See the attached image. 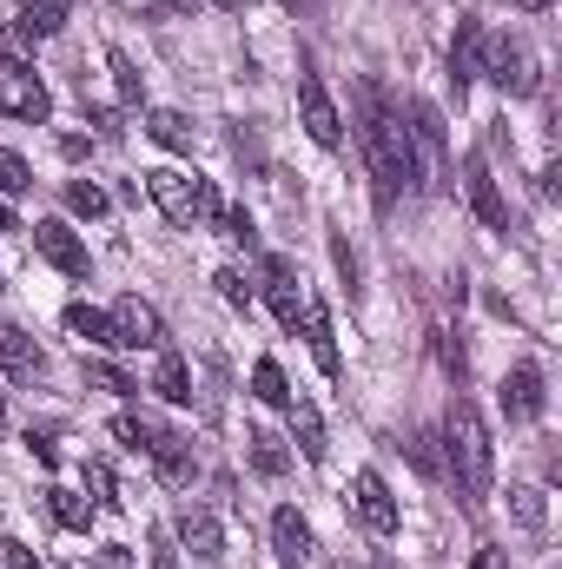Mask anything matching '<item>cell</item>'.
Here are the masks:
<instances>
[{
  "instance_id": "cell-1",
  "label": "cell",
  "mask_w": 562,
  "mask_h": 569,
  "mask_svg": "<svg viewBox=\"0 0 562 569\" xmlns=\"http://www.w3.org/2000/svg\"><path fill=\"white\" fill-rule=\"evenodd\" d=\"M358 140H364L371 192H378V206H384V212L398 206V192H418V186H423L411 127H404V113H391V100H384L378 87H364V93H358Z\"/></svg>"
},
{
  "instance_id": "cell-2",
  "label": "cell",
  "mask_w": 562,
  "mask_h": 569,
  "mask_svg": "<svg viewBox=\"0 0 562 569\" xmlns=\"http://www.w3.org/2000/svg\"><path fill=\"white\" fill-rule=\"evenodd\" d=\"M443 470L456 477V497H463V510L476 517L483 510V497H490V470H496V450H490V430L476 418V405H450V418H443Z\"/></svg>"
},
{
  "instance_id": "cell-3",
  "label": "cell",
  "mask_w": 562,
  "mask_h": 569,
  "mask_svg": "<svg viewBox=\"0 0 562 569\" xmlns=\"http://www.w3.org/2000/svg\"><path fill=\"white\" fill-rule=\"evenodd\" d=\"M145 192H152V206H159L172 226H219V192H212V179H192V172L159 166V172H145Z\"/></svg>"
},
{
  "instance_id": "cell-4",
  "label": "cell",
  "mask_w": 562,
  "mask_h": 569,
  "mask_svg": "<svg viewBox=\"0 0 562 569\" xmlns=\"http://www.w3.org/2000/svg\"><path fill=\"white\" fill-rule=\"evenodd\" d=\"M483 73H490V80H496L510 100H530V93L543 87V73H536V53H530L523 40H510V33H503V40H490V67H483Z\"/></svg>"
},
{
  "instance_id": "cell-5",
  "label": "cell",
  "mask_w": 562,
  "mask_h": 569,
  "mask_svg": "<svg viewBox=\"0 0 562 569\" xmlns=\"http://www.w3.org/2000/svg\"><path fill=\"white\" fill-rule=\"evenodd\" d=\"M463 199H470V212H476L490 232H510V199H503V186H496V172H490L483 152L463 159Z\"/></svg>"
},
{
  "instance_id": "cell-6",
  "label": "cell",
  "mask_w": 562,
  "mask_h": 569,
  "mask_svg": "<svg viewBox=\"0 0 562 569\" xmlns=\"http://www.w3.org/2000/svg\"><path fill=\"white\" fill-rule=\"evenodd\" d=\"M0 113L20 120V127H40V120L53 113V93L40 87V73H27V67H0Z\"/></svg>"
},
{
  "instance_id": "cell-7",
  "label": "cell",
  "mask_w": 562,
  "mask_h": 569,
  "mask_svg": "<svg viewBox=\"0 0 562 569\" xmlns=\"http://www.w3.org/2000/svg\"><path fill=\"white\" fill-rule=\"evenodd\" d=\"M107 318H113V351H159L165 345V318L145 298H120Z\"/></svg>"
},
{
  "instance_id": "cell-8",
  "label": "cell",
  "mask_w": 562,
  "mask_h": 569,
  "mask_svg": "<svg viewBox=\"0 0 562 569\" xmlns=\"http://www.w3.org/2000/svg\"><path fill=\"white\" fill-rule=\"evenodd\" d=\"M33 252H40L53 272H67V279H87V272H93V259H87L80 232H73V226H60V219H40V226H33Z\"/></svg>"
},
{
  "instance_id": "cell-9",
  "label": "cell",
  "mask_w": 562,
  "mask_h": 569,
  "mask_svg": "<svg viewBox=\"0 0 562 569\" xmlns=\"http://www.w3.org/2000/svg\"><path fill=\"white\" fill-rule=\"evenodd\" d=\"M298 120H304V133L318 146H338L344 140V120H338V107H331V93H324V80L304 67L298 73Z\"/></svg>"
},
{
  "instance_id": "cell-10",
  "label": "cell",
  "mask_w": 562,
  "mask_h": 569,
  "mask_svg": "<svg viewBox=\"0 0 562 569\" xmlns=\"http://www.w3.org/2000/svg\"><path fill=\"white\" fill-rule=\"evenodd\" d=\"M351 490H358V517H364V530L371 537H398V497H391V483L378 477V470H358L351 477Z\"/></svg>"
},
{
  "instance_id": "cell-11",
  "label": "cell",
  "mask_w": 562,
  "mask_h": 569,
  "mask_svg": "<svg viewBox=\"0 0 562 569\" xmlns=\"http://www.w3.org/2000/svg\"><path fill=\"white\" fill-rule=\"evenodd\" d=\"M411 146H418V166L430 172V179L450 172V133H443V113H436L430 100L411 107Z\"/></svg>"
},
{
  "instance_id": "cell-12",
  "label": "cell",
  "mask_w": 562,
  "mask_h": 569,
  "mask_svg": "<svg viewBox=\"0 0 562 569\" xmlns=\"http://www.w3.org/2000/svg\"><path fill=\"white\" fill-rule=\"evenodd\" d=\"M543 405H550L543 371H536V365H516V371L503 378V418H510V425H536V418H543Z\"/></svg>"
},
{
  "instance_id": "cell-13",
  "label": "cell",
  "mask_w": 562,
  "mask_h": 569,
  "mask_svg": "<svg viewBox=\"0 0 562 569\" xmlns=\"http://www.w3.org/2000/svg\"><path fill=\"white\" fill-rule=\"evenodd\" d=\"M145 457L159 463V477H165V483H192V477H199L192 443H185L179 430H165V425H152V437H145Z\"/></svg>"
},
{
  "instance_id": "cell-14",
  "label": "cell",
  "mask_w": 562,
  "mask_h": 569,
  "mask_svg": "<svg viewBox=\"0 0 562 569\" xmlns=\"http://www.w3.org/2000/svg\"><path fill=\"white\" fill-rule=\"evenodd\" d=\"M0 365H7V378H13V385L47 378V358H40V345H33L20 325H0Z\"/></svg>"
},
{
  "instance_id": "cell-15",
  "label": "cell",
  "mask_w": 562,
  "mask_h": 569,
  "mask_svg": "<svg viewBox=\"0 0 562 569\" xmlns=\"http://www.w3.org/2000/svg\"><path fill=\"white\" fill-rule=\"evenodd\" d=\"M265 298H272V311H279L284 331H298V318H304V298H298V272H291V259H265Z\"/></svg>"
},
{
  "instance_id": "cell-16",
  "label": "cell",
  "mask_w": 562,
  "mask_h": 569,
  "mask_svg": "<svg viewBox=\"0 0 562 569\" xmlns=\"http://www.w3.org/2000/svg\"><path fill=\"white\" fill-rule=\"evenodd\" d=\"M483 73V27L476 20H456V40H450V87L463 100V87Z\"/></svg>"
},
{
  "instance_id": "cell-17",
  "label": "cell",
  "mask_w": 562,
  "mask_h": 569,
  "mask_svg": "<svg viewBox=\"0 0 562 569\" xmlns=\"http://www.w3.org/2000/svg\"><path fill=\"white\" fill-rule=\"evenodd\" d=\"M179 543H185L199 563H219V557H225V530H219L212 510H185V517H179Z\"/></svg>"
},
{
  "instance_id": "cell-18",
  "label": "cell",
  "mask_w": 562,
  "mask_h": 569,
  "mask_svg": "<svg viewBox=\"0 0 562 569\" xmlns=\"http://www.w3.org/2000/svg\"><path fill=\"white\" fill-rule=\"evenodd\" d=\"M272 557H279L284 569H298L311 557V523H304L298 510H279V517H272Z\"/></svg>"
},
{
  "instance_id": "cell-19",
  "label": "cell",
  "mask_w": 562,
  "mask_h": 569,
  "mask_svg": "<svg viewBox=\"0 0 562 569\" xmlns=\"http://www.w3.org/2000/svg\"><path fill=\"white\" fill-rule=\"evenodd\" d=\"M145 133L165 146V152H192V140H199V127H192L179 107H152V113H145Z\"/></svg>"
},
{
  "instance_id": "cell-20",
  "label": "cell",
  "mask_w": 562,
  "mask_h": 569,
  "mask_svg": "<svg viewBox=\"0 0 562 569\" xmlns=\"http://www.w3.org/2000/svg\"><path fill=\"white\" fill-rule=\"evenodd\" d=\"M304 338H311V358H318V371L324 378H338V338H331V318H324V305H304Z\"/></svg>"
},
{
  "instance_id": "cell-21",
  "label": "cell",
  "mask_w": 562,
  "mask_h": 569,
  "mask_svg": "<svg viewBox=\"0 0 562 569\" xmlns=\"http://www.w3.org/2000/svg\"><path fill=\"white\" fill-rule=\"evenodd\" d=\"M152 391H159L165 405H192V371H185V358H179V351H165V345H159V371H152Z\"/></svg>"
},
{
  "instance_id": "cell-22",
  "label": "cell",
  "mask_w": 562,
  "mask_h": 569,
  "mask_svg": "<svg viewBox=\"0 0 562 569\" xmlns=\"http://www.w3.org/2000/svg\"><path fill=\"white\" fill-rule=\"evenodd\" d=\"M67 331H73V338H87V345H107V351H113V318H107L100 305H87V298H73V305H67Z\"/></svg>"
},
{
  "instance_id": "cell-23",
  "label": "cell",
  "mask_w": 562,
  "mask_h": 569,
  "mask_svg": "<svg viewBox=\"0 0 562 569\" xmlns=\"http://www.w3.org/2000/svg\"><path fill=\"white\" fill-rule=\"evenodd\" d=\"M284 411H291V437H298V450H304V457L318 463V457H324V418H318V405H304V398H291Z\"/></svg>"
},
{
  "instance_id": "cell-24",
  "label": "cell",
  "mask_w": 562,
  "mask_h": 569,
  "mask_svg": "<svg viewBox=\"0 0 562 569\" xmlns=\"http://www.w3.org/2000/svg\"><path fill=\"white\" fill-rule=\"evenodd\" d=\"M47 510H53V523H60V530H80V537L93 530V503H87V497H73V490H47Z\"/></svg>"
},
{
  "instance_id": "cell-25",
  "label": "cell",
  "mask_w": 562,
  "mask_h": 569,
  "mask_svg": "<svg viewBox=\"0 0 562 569\" xmlns=\"http://www.w3.org/2000/svg\"><path fill=\"white\" fill-rule=\"evenodd\" d=\"M252 398H259V405H272V411L291 405V385H284L279 358H259V365H252Z\"/></svg>"
},
{
  "instance_id": "cell-26",
  "label": "cell",
  "mask_w": 562,
  "mask_h": 569,
  "mask_svg": "<svg viewBox=\"0 0 562 569\" xmlns=\"http://www.w3.org/2000/svg\"><path fill=\"white\" fill-rule=\"evenodd\" d=\"M245 443H252V470H259V477H284V470H291V450H284V437H272V430H252Z\"/></svg>"
},
{
  "instance_id": "cell-27",
  "label": "cell",
  "mask_w": 562,
  "mask_h": 569,
  "mask_svg": "<svg viewBox=\"0 0 562 569\" xmlns=\"http://www.w3.org/2000/svg\"><path fill=\"white\" fill-rule=\"evenodd\" d=\"M67 7H73V0H27V7H20V27H27L33 40H47V33L67 27Z\"/></svg>"
},
{
  "instance_id": "cell-28",
  "label": "cell",
  "mask_w": 562,
  "mask_h": 569,
  "mask_svg": "<svg viewBox=\"0 0 562 569\" xmlns=\"http://www.w3.org/2000/svg\"><path fill=\"white\" fill-rule=\"evenodd\" d=\"M510 510H516V523H523V530H543V523H550V503H543V490H536V483H516V490H510Z\"/></svg>"
},
{
  "instance_id": "cell-29",
  "label": "cell",
  "mask_w": 562,
  "mask_h": 569,
  "mask_svg": "<svg viewBox=\"0 0 562 569\" xmlns=\"http://www.w3.org/2000/svg\"><path fill=\"white\" fill-rule=\"evenodd\" d=\"M87 490H93V510H120V503H127L113 463H87Z\"/></svg>"
},
{
  "instance_id": "cell-30",
  "label": "cell",
  "mask_w": 562,
  "mask_h": 569,
  "mask_svg": "<svg viewBox=\"0 0 562 569\" xmlns=\"http://www.w3.org/2000/svg\"><path fill=\"white\" fill-rule=\"evenodd\" d=\"M107 67H113V87H120V100H127V107H133V100H145V80H140V67H133V60H127L120 47L107 53Z\"/></svg>"
},
{
  "instance_id": "cell-31",
  "label": "cell",
  "mask_w": 562,
  "mask_h": 569,
  "mask_svg": "<svg viewBox=\"0 0 562 569\" xmlns=\"http://www.w3.org/2000/svg\"><path fill=\"white\" fill-rule=\"evenodd\" d=\"M33 60V33L13 20V27H0V67H27Z\"/></svg>"
},
{
  "instance_id": "cell-32",
  "label": "cell",
  "mask_w": 562,
  "mask_h": 569,
  "mask_svg": "<svg viewBox=\"0 0 562 569\" xmlns=\"http://www.w3.org/2000/svg\"><path fill=\"white\" fill-rule=\"evenodd\" d=\"M27 186H33V166L0 146V199H13V192H27Z\"/></svg>"
},
{
  "instance_id": "cell-33",
  "label": "cell",
  "mask_w": 562,
  "mask_h": 569,
  "mask_svg": "<svg viewBox=\"0 0 562 569\" xmlns=\"http://www.w3.org/2000/svg\"><path fill=\"white\" fill-rule=\"evenodd\" d=\"M67 206H73L80 219H100V212H107V192H100L93 179H73V186H67Z\"/></svg>"
},
{
  "instance_id": "cell-34",
  "label": "cell",
  "mask_w": 562,
  "mask_h": 569,
  "mask_svg": "<svg viewBox=\"0 0 562 569\" xmlns=\"http://www.w3.org/2000/svg\"><path fill=\"white\" fill-rule=\"evenodd\" d=\"M219 239L252 252V246H259V226H252V212H219Z\"/></svg>"
},
{
  "instance_id": "cell-35",
  "label": "cell",
  "mask_w": 562,
  "mask_h": 569,
  "mask_svg": "<svg viewBox=\"0 0 562 569\" xmlns=\"http://www.w3.org/2000/svg\"><path fill=\"white\" fill-rule=\"evenodd\" d=\"M404 450H411V463H418L423 477H443V450H436V430H418Z\"/></svg>"
},
{
  "instance_id": "cell-36",
  "label": "cell",
  "mask_w": 562,
  "mask_h": 569,
  "mask_svg": "<svg viewBox=\"0 0 562 569\" xmlns=\"http://www.w3.org/2000/svg\"><path fill=\"white\" fill-rule=\"evenodd\" d=\"M87 385H100V391H113V398H127V391H140V385H133V378H127L120 365H100V358L87 365Z\"/></svg>"
},
{
  "instance_id": "cell-37",
  "label": "cell",
  "mask_w": 562,
  "mask_h": 569,
  "mask_svg": "<svg viewBox=\"0 0 562 569\" xmlns=\"http://www.w3.org/2000/svg\"><path fill=\"white\" fill-rule=\"evenodd\" d=\"M113 437H120L127 450H145V437H152V425H145V418H133V411H120V418H113Z\"/></svg>"
},
{
  "instance_id": "cell-38",
  "label": "cell",
  "mask_w": 562,
  "mask_h": 569,
  "mask_svg": "<svg viewBox=\"0 0 562 569\" xmlns=\"http://www.w3.org/2000/svg\"><path fill=\"white\" fill-rule=\"evenodd\" d=\"M436 358H443V371H450V378L463 385V371H470V365H463V345H456L450 331H436Z\"/></svg>"
},
{
  "instance_id": "cell-39",
  "label": "cell",
  "mask_w": 562,
  "mask_h": 569,
  "mask_svg": "<svg viewBox=\"0 0 562 569\" xmlns=\"http://www.w3.org/2000/svg\"><path fill=\"white\" fill-rule=\"evenodd\" d=\"M212 284H219V298H225V305H239V311L252 305V284L239 279V272H219V279H212Z\"/></svg>"
},
{
  "instance_id": "cell-40",
  "label": "cell",
  "mask_w": 562,
  "mask_h": 569,
  "mask_svg": "<svg viewBox=\"0 0 562 569\" xmlns=\"http://www.w3.org/2000/svg\"><path fill=\"white\" fill-rule=\"evenodd\" d=\"M0 563H7V569H47L27 543H13V537H0Z\"/></svg>"
},
{
  "instance_id": "cell-41",
  "label": "cell",
  "mask_w": 562,
  "mask_h": 569,
  "mask_svg": "<svg viewBox=\"0 0 562 569\" xmlns=\"http://www.w3.org/2000/svg\"><path fill=\"white\" fill-rule=\"evenodd\" d=\"M27 450H33V457H40L47 470L60 463V443H53V430H27Z\"/></svg>"
},
{
  "instance_id": "cell-42",
  "label": "cell",
  "mask_w": 562,
  "mask_h": 569,
  "mask_svg": "<svg viewBox=\"0 0 562 569\" xmlns=\"http://www.w3.org/2000/svg\"><path fill=\"white\" fill-rule=\"evenodd\" d=\"M93 127H100V140H120V133H127V127H120V113H113V107H100V113H93Z\"/></svg>"
},
{
  "instance_id": "cell-43",
  "label": "cell",
  "mask_w": 562,
  "mask_h": 569,
  "mask_svg": "<svg viewBox=\"0 0 562 569\" xmlns=\"http://www.w3.org/2000/svg\"><path fill=\"white\" fill-rule=\"evenodd\" d=\"M93 569H133V557H127V550H120V543H107V550H100V557H93Z\"/></svg>"
},
{
  "instance_id": "cell-44",
  "label": "cell",
  "mask_w": 562,
  "mask_h": 569,
  "mask_svg": "<svg viewBox=\"0 0 562 569\" xmlns=\"http://www.w3.org/2000/svg\"><path fill=\"white\" fill-rule=\"evenodd\" d=\"M470 569H510V550H496V543H483V550H476V563Z\"/></svg>"
},
{
  "instance_id": "cell-45",
  "label": "cell",
  "mask_w": 562,
  "mask_h": 569,
  "mask_svg": "<svg viewBox=\"0 0 562 569\" xmlns=\"http://www.w3.org/2000/svg\"><path fill=\"white\" fill-rule=\"evenodd\" d=\"M331 252H338V272H344V284H351V291H358V259H351V246H344V239H338V246H331Z\"/></svg>"
},
{
  "instance_id": "cell-46",
  "label": "cell",
  "mask_w": 562,
  "mask_h": 569,
  "mask_svg": "<svg viewBox=\"0 0 562 569\" xmlns=\"http://www.w3.org/2000/svg\"><path fill=\"white\" fill-rule=\"evenodd\" d=\"M60 152H67V159H87V152H93V140H80V133H67V140H60Z\"/></svg>"
},
{
  "instance_id": "cell-47",
  "label": "cell",
  "mask_w": 562,
  "mask_h": 569,
  "mask_svg": "<svg viewBox=\"0 0 562 569\" xmlns=\"http://www.w3.org/2000/svg\"><path fill=\"white\" fill-rule=\"evenodd\" d=\"M13 226H20V219H13V206L0 199V232H13Z\"/></svg>"
},
{
  "instance_id": "cell-48",
  "label": "cell",
  "mask_w": 562,
  "mask_h": 569,
  "mask_svg": "<svg viewBox=\"0 0 562 569\" xmlns=\"http://www.w3.org/2000/svg\"><path fill=\"white\" fill-rule=\"evenodd\" d=\"M165 7H172V13H199L205 0H165Z\"/></svg>"
},
{
  "instance_id": "cell-49",
  "label": "cell",
  "mask_w": 562,
  "mask_h": 569,
  "mask_svg": "<svg viewBox=\"0 0 562 569\" xmlns=\"http://www.w3.org/2000/svg\"><path fill=\"white\" fill-rule=\"evenodd\" d=\"M516 7H523V13H550L556 0H516Z\"/></svg>"
},
{
  "instance_id": "cell-50",
  "label": "cell",
  "mask_w": 562,
  "mask_h": 569,
  "mask_svg": "<svg viewBox=\"0 0 562 569\" xmlns=\"http://www.w3.org/2000/svg\"><path fill=\"white\" fill-rule=\"evenodd\" d=\"M152 569H179V563H172V550H159V557H152Z\"/></svg>"
},
{
  "instance_id": "cell-51",
  "label": "cell",
  "mask_w": 562,
  "mask_h": 569,
  "mask_svg": "<svg viewBox=\"0 0 562 569\" xmlns=\"http://www.w3.org/2000/svg\"><path fill=\"white\" fill-rule=\"evenodd\" d=\"M219 7H232V13H245V7H252V0H219Z\"/></svg>"
},
{
  "instance_id": "cell-52",
  "label": "cell",
  "mask_w": 562,
  "mask_h": 569,
  "mask_svg": "<svg viewBox=\"0 0 562 569\" xmlns=\"http://www.w3.org/2000/svg\"><path fill=\"white\" fill-rule=\"evenodd\" d=\"M284 7H291V13H298V7H311V0H284Z\"/></svg>"
},
{
  "instance_id": "cell-53",
  "label": "cell",
  "mask_w": 562,
  "mask_h": 569,
  "mask_svg": "<svg viewBox=\"0 0 562 569\" xmlns=\"http://www.w3.org/2000/svg\"><path fill=\"white\" fill-rule=\"evenodd\" d=\"M0 425H7V398H0Z\"/></svg>"
}]
</instances>
